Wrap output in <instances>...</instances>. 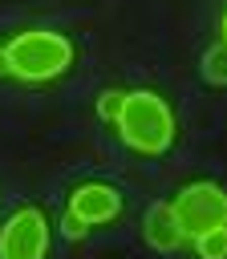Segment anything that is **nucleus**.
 <instances>
[{"label": "nucleus", "mask_w": 227, "mask_h": 259, "mask_svg": "<svg viewBox=\"0 0 227 259\" xmlns=\"http://www.w3.org/2000/svg\"><path fill=\"white\" fill-rule=\"evenodd\" d=\"M114 125H118L122 142L138 154H162L174 142V113H170L166 97H158L154 89H130Z\"/></svg>", "instance_id": "1"}, {"label": "nucleus", "mask_w": 227, "mask_h": 259, "mask_svg": "<svg viewBox=\"0 0 227 259\" xmlns=\"http://www.w3.org/2000/svg\"><path fill=\"white\" fill-rule=\"evenodd\" d=\"M4 49H8V69L20 81H49L73 65V45L49 28H24Z\"/></svg>", "instance_id": "2"}, {"label": "nucleus", "mask_w": 227, "mask_h": 259, "mask_svg": "<svg viewBox=\"0 0 227 259\" xmlns=\"http://www.w3.org/2000/svg\"><path fill=\"white\" fill-rule=\"evenodd\" d=\"M174 210H178L182 231L199 239L215 227H227V190L215 182H191L174 194Z\"/></svg>", "instance_id": "3"}, {"label": "nucleus", "mask_w": 227, "mask_h": 259, "mask_svg": "<svg viewBox=\"0 0 227 259\" xmlns=\"http://www.w3.org/2000/svg\"><path fill=\"white\" fill-rule=\"evenodd\" d=\"M49 251V223L41 210L24 206L0 227V259H45Z\"/></svg>", "instance_id": "4"}, {"label": "nucleus", "mask_w": 227, "mask_h": 259, "mask_svg": "<svg viewBox=\"0 0 227 259\" xmlns=\"http://www.w3.org/2000/svg\"><path fill=\"white\" fill-rule=\"evenodd\" d=\"M69 210H73L77 219H85L89 227H101V223L118 219L122 194H118L109 182H81V186L69 194Z\"/></svg>", "instance_id": "5"}, {"label": "nucleus", "mask_w": 227, "mask_h": 259, "mask_svg": "<svg viewBox=\"0 0 227 259\" xmlns=\"http://www.w3.org/2000/svg\"><path fill=\"white\" fill-rule=\"evenodd\" d=\"M142 235H146V243H150L154 251H162V255L178 251V247L191 239V235L182 231V223H178L174 202H154V206L146 210V219H142Z\"/></svg>", "instance_id": "6"}, {"label": "nucleus", "mask_w": 227, "mask_h": 259, "mask_svg": "<svg viewBox=\"0 0 227 259\" xmlns=\"http://www.w3.org/2000/svg\"><path fill=\"white\" fill-rule=\"evenodd\" d=\"M203 77L211 85H227V40H219L215 49H207L203 57Z\"/></svg>", "instance_id": "7"}, {"label": "nucleus", "mask_w": 227, "mask_h": 259, "mask_svg": "<svg viewBox=\"0 0 227 259\" xmlns=\"http://www.w3.org/2000/svg\"><path fill=\"white\" fill-rule=\"evenodd\" d=\"M195 251H199V259H227V227H215V231L199 235Z\"/></svg>", "instance_id": "8"}, {"label": "nucleus", "mask_w": 227, "mask_h": 259, "mask_svg": "<svg viewBox=\"0 0 227 259\" xmlns=\"http://www.w3.org/2000/svg\"><path fill=\"white\" fill-rule=\"evenodd\" d=\"M122 105H126V89H105V93L97 97V117H101V121H118Z\"/></svg>", "instance_id": "9"}, {"label": "nucleus", "mask_w": 227, "mask_h": 259, "mask_svg": "<svg viewBox=\"0 0 227 259\" xmlns=\"http://www.w3.org/2000/svg\"><path fill=\"white\" fill-rule=\"evenodd\" d=\"M61 231H65V239H73V243H77V239H85L89 223H85V219H77V214L69 210V214H65V223H61Z\"/></svg>", "instance_id": "10"}, {"label": "nucleus", "mask_w": 227, "mask_h": 259, "mask_svg": "<svg viewBox=\"0 0 227 259\" xmlns=\"http://www.w3.org/2000/svg\"><path fill=\"white\" fill-rule=\"evenodd\" d=\"M4 73H12V69H8V49L0 45V77H4Z\"/></svg>", "instance_id": "11"}, {"label": "nucleus", "mask_w": 227, "mask_h": 259, "mask_svg": "<svg viewBox=\"0 0 227 259\" xmlns=\"http://www.w3.org/2000/svg\"><path fill=\"white\" fill-rule=\"evenodd\" d=\"M223 40H227V16H223Z\"/></svg>", "instance_id": "12"}]
</instances>
